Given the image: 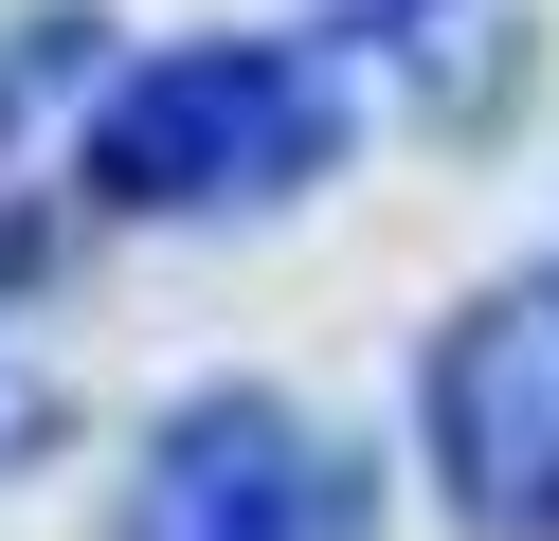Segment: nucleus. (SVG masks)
<instances>
[{
    "mask_svg": "<svg viewBox=\"0 0 559 541\" xmlns=\"http://www.w3.org/2000/svg\"><path fill=\"white\" fill-rule=\"evenodd\" d=\"M343 127H361V91H343V55H307V36H163V55H127L109 91H91L73 199L91 216H235V199L325 180Z\"/></svg>",
    "mask_w": 559,
    "mask_h": 541,
    "instance_id": "nucleus-1",
    "label": "nucleus"
},
{
    "mask_svg": "<svg viewBox=\"0 0 559 541\" xmlns=\"http://www.w3.org/2000/svg\"><path fill=\"white\" fill-rule=\"evenodd\" d=\"M109 541H379V469L325 415H289L271 379H217L127 451Z\"/></svg>",
    "mask_w": 559,
    "mask_h": 541,
    "instance_id": "nucleus-2",
    "label": "nucleus"
},
{
    "mask_svg": "<svg viewBox=\"0 0 559 541\" xmlns=\"http://www.w3.org/2000/svg\"><path fill=\"white\" fill-rule=\"evenodd\" d=\"M415 451L487 541H559V252L506 271L469 325H433L415 361Z\"/></svg>",
    "mask_w": 559,
    "mask_h": 541,
    "instance_id": "nucleus-3",
    "label": "nucleus"
},
{
    "mask_svg": "<svg viewBox=\"0 0 559 541\" xmlns=\"http://www.w3.org/2000/svg\"><path fill=\"white\" fill-rule=\"evenodd\" d=\"M91 36H109V19H73V0H19V19H0V127H19L37 91H73V72H91Z\"/></svg>",
    "mask_w": 559,
    "mask_h": 541,
    "instance_id": "nucleus-4",
    "label": "nucleus"
},
{
    "mask_svg": "<svg viewBox=\"0 0 559 541\" xmlns=\"http://www.w3.org/2000/svg\"><path fill=\"white\" fill-rule=\"evenodd\" d=\"M325 19H343V36H379V55H433L451 0H325Z\"/></svg>",
    "mask_w": 559,
    "mask_h": 541,
    "instance_id": "nucleus-5",
    "label": "nucleus"
},
{
    "mask_svg": "<svg viewBox=\"0 0 559 541\" xmlns=\"http://www.w3.org/2000/svg\"><path fill=\"white\" fill-rule=\"evenodd\" d=\"M37 433H55V397H37V379H19V361H0V469L37 451Z\"/></svg>",
    "mask_w": 559,
    "mask_h": 541,
    "instance_id": "nucleus-6",
    "label": "nucleus"
}]
</instances>
